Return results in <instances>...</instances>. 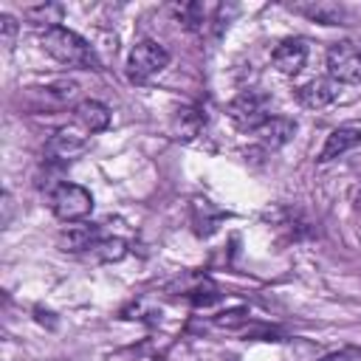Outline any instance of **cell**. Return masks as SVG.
Wrapping results in <instances>:
<instances>
[{
	"mask_svg": "<svg viewBox=\"0 0 361 361\" xmlns=\"http://www.w3.org/2000/svg\"><path fill=\"white\" fill-rule=\"evenodd\" d=\"M42 48L48 56H54L62 65H76V68H99L96 51L87 45V39H82L76 31L59 25L42 34Z\"/></svg>",
	"mask_w": 361,
	"mask_h": 361,
	"instance_id": "6da1fadb",
	"label": "cell"
},
{
	"mask_svg": "<svg viewBox=\"0 0 361 361\" xmlns=\"http://www.w3.org/2000/svg\"><path fill=\"white\" fill-rule=\"evenodd\" d=\"M169 65V51L155 39H141L127 56V76L133 82H147Z\"/></svg>",
	"mask_w": 361,
	"mask_h": 361,
	"instance_id": "7a4b0ae2",
	"label": "cell"
},
{
	"mask_svg": "<svg viewBox=\"0 0 361 361\" xmlns=\"http://www.w3.org/2000/svg\"><path fill=\"white\" fill-rule=\"evenodd\" d=\"M51 209L62 223H79L93 212V195L79 183H59L51 195Z\"/></svg>",
	"mask_w": 361,
	"mask_h": 361,
	"instance_id": "3957f363",
	"label": "cell"
},
{
	"mask_svg": "<svg viewBox=\"0 0 361 361\" xmlns=\"http://www.w3.org/2000/svg\"><path fill=\"white\" fill-rule=\"evenodd\" d=\"M228 118L234 121L237 130H243V133H257V130L271 118V113H268V99H265L262 93H257V90H245V93H240L237 99H231V104H228Z\"/></svg>",
	"mask_w": 361,
	"mask_h": 361,
	"instance_id": "277c9868",
	"label": "cell"
},
{
	"mask_svg": "<svg viewBox=\"0 0 361 361\" xmlns=\"http://www.w3.org/2000/svg\"><path fill=\"white\" fill-rule=\"evenodd\" d=\"M327 76L336 85L338 82H344V85L361 82V51L347 39L330 45L327 48Z\"/></svg>",
	"mask_w": 361,
	"mask_h": 361,
	"instance_id": "5b68a950",
	"label": "cell"
},
{
	"mask_svg": "<svg viewBox=\"0 0 361 361\" xmlns=\"http://www.w3.org/2000/svg\"><path fill=\"white\" fill-rule=\"evenodd\" d=\"M271 59H274V65H276V71H279V73L293 76V73H299V71L305 68V59H307V45H305V39H299V37L282 39V42L274 48Z\"/></svg>",
	"mask_w": 361,
	"mask_h": 361,
	"instance_id": "8992f818",
	"label": "cell"
},
{
	"mask_svg": "<svg viewBox=\"0 0 361 361\" xmlns=\"http://www.w3.org/2000/svg\"><path fill=\"white\" fill-rule=\"evenodd\" d=\"M45 149H48V158L51 161H71V158H76V155H82L87 149V138L79 135L76 130L62 127V130H56L51 135V141H48Z\"/></svg>",
	"mask_w": 361,
	"mask_h": 361,
	"instance_id": "52a82bcc",
	"label": "cell"
},
{
	"mask_svg": "<svg viewBox=\"0 0 361 361\" xmlns=\"http://www.w3.org/2000/svg\"><path fill=\"white\" fill-rule=\"evenodd\" d=\"M338 93V85L330 79V76H316L310 82H305L299 90H296V99L310 107V110H319V107H327Z\"/></svg>",
	"mask_w": 361,
	"mask_h": 361,
	"instance_id": "ba28073f",
	"label": "cell"
},
{
	"mask_svg": "<svg viewBox=\"0 0 361 361\" xmlns=\"http://www.w3.org/2000/svg\"><path fill=\"white\" fill-rule=\"evenodd\" d=\"M203 127H206V116H203L200 107H180L172 116V124H169L172 138L175 141H183V144L186 141H195L203 133Z\"/></svg>",
	"mask_w": 361,
	"mask_h": 361,
	"instance_id": "9c48e42d",
	"label": "cell"
},
{
	"mask_svg": "<svg viewBox=\"0 0 361 361\" xmlns=\"http://www.w3.org/2000/svg\"><path fill=\"white\" fill-rule=\"evenodd\" d=\"M73 118H76V124L85 127L87 133H102V130H107V124H110V110H107V104H102V102H96V99H82V102L73 107Z\"/></svg>",
	"mask_w": 361,
	"mask_h": 361,
	"instance_id": "30bf717a",
	"label": "cell"
},
{
	"mask_svg": "<svg viewBox=\"0 0 361 361\" xmlns=\"http://www.w3.org/2000/svg\"><path fill=\"white\" fill-rule=\"evenodd\" d=\"M358 144H361V130H358V127H336V130L327 135V141H324V147H322V152H319V161H333V158L350 152V149L358 147Z\"/></svg>",
	"mask_w": 361,
	"mask_h": 361,
	"instance_id": "8fae6325",
	"label": "cell"
},
{
	"mask_svg": "<svg viewBox=\"0 0 361 361\" xmlns=\"http://www.w3.org/2000/svg\"><path fill=\"white\" fill-rule=\"evenodd\" d=\"M99 226H87V223H79V226H68L59 231L56 243L62 251H85V248H93L99 243Z\"/></svg>",
	"mask_w": 361,
	"mask_h": 361,
	"instance_id": "7c38bea8",
	"label": "cell"
},
{
	"mask_svg": "<svg viewBox=\"0 0 361 361\" xmlns=\"http://www.w3.org/2000/svg\"><path fill=\"white\" fill-rule=\"evenodd\" d=\"M23 17H25L28 25H34V28H39V31L45 34V31H51V28H59V23H62V17H65V8H62L59 3H39V6L25 8Z\"/></svg>",
	"mask_w": 361,
	"mask_h": 361,
	"instance_id": "4fadbf2b",
	"label": "cell"
},
{
	"mask_svg": "<svg viewBox=\"0 0 361 361\" xmlns=\"http://www.w3.org/2000/svg\"><path fill=\"white\" fill-rule=\"evenodd\" d=\"M293 130H296V124H293L290 118H285V116H271V118L257 130V135H259V141H262L265 147L276 149V147H282V144L290 141Z\"/></svg>",
	"mask_w": 361,
	"mask_h": 361,
	"instance_id": "5bb4252c",
	"label": "cell"
},
{
	"mask_svg": "<svg viewBox=\"0 0 361 361\" xmlns=\"http://www.w3.org/2000/svg\"><path fill=\"white\" fill-rule=\"evenodd\" d=\"M293 11L316 20V23H324V25H338L344 23V8L338 3H305V6H290Z\"/></svg>",
	"mask_w": 361,
	"mask_h": 361,
	"instance_id": "9a60e30c",
	"label": "cell"
},
{
	"mask_svg": "<svg viewBox=\"0 0 361 361\" xmlns=\"http://www.w3.org/2000/svg\"><path fill=\"white\" fill-rule=\"evenodd\" d=\"M90 251H93L96 259H102V262H118V259L127 254V243H124L121 237H102Z\"/></svg>",
	"mask_w": 361,
	"mask_h": 361,
	"instance_id": "2e32d148",
	"label": "cell"
},
{
	"mask_svg": "<svg viewBox=\"0 0 361 361\" xmlns=\"http://www.w3.org/2000/svg\"><path fill=\"white\" fill-rule=\"evenodd\" d=\"M178 17L183 20V25L189 31H203L206 25V8L200 3H186V6H178Z\"/></svg>",
	"mask_w": 361,
	"mask_h": 361,
	"instance_id": "e0dca14e",
	"label": "cell"
},
{
	"mask_svg": "<svg viewBox=\"0 0 361 361\" xmlns=\"http://www.w3.org/2000/svg\"><path fill=\"white\" fill-rule=\"evenodd\" d=\"M189 299H192V305H203V307H206V305L217 302V299H220V293H217V288H214L209 279H203V282L192 290V296H189Z\"/></svg>",
	"mask_w": 361,
	"mask_h": 361,
	"instance_id": "ac0fdd59",
	"label": "cell"
},
{
	"mask_svg": "<svg viewBox=\"0 0 361 361\" xmlns=\"http://www.w3.org/2000/svg\"><path fill=\"white\" fill-rule=\"evenodd\" d=\"M319 361H361V350H358V347H344V350H338V353H327V355L319 358Z\"/></svg>",
	"mask_w": 361,
	"mask_h": 361,
	"instance_id": "d6986e66",
	"label": "cell"
},
{
	"mask_svg": "<svg viewBox=\"0 0 361 361\" xmlns=\"http://www.w3.org/2000/svg\"><path fill=\"white\" fill-rule=\"evenodd\" d=\"M245 319V310H228V313H220L214 322L220 324V327H234V324H240Z\"/></svg>",
	"mask_w": 361,
	"mask_h": 361,
	"instance_id": "ffe728a7",
	"label": "cell"
},
{
	"mask_svg": "<svg viewBox=\"0 0 361 361\" xmlns=\"http://www.w3.org/2000/svg\"><path fill=\"white\" fill-rule=\"evenodd\" d=\"M0 28H3V39L11 42V37L17 34V20L11 14H0Z\"/></svg>",
	"mask_w": 361,
	"mask_h": 361,
	"instance_id": "44dd1931",
	"label": "cell"
}]
</instances>
